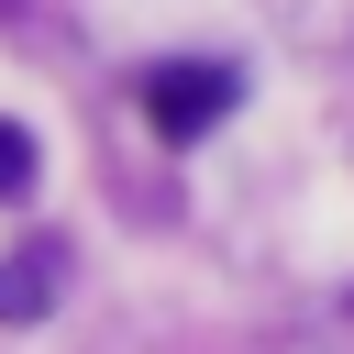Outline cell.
Returning <instances> with one entry per match:
<instances>
[{
	"instance_id": "obj_1",
	"label": "cell",
	"mask_w": 354,
	"mask_h": 354,
	"mask_svg": "<svg viewBox=\"0 0 354 354\" xmlns=\"http://www.w3.org/2000/svg\"><path fill=\"white\" fill-rule=\"evenodd\" d=\"M232 100H243V77H232L221 55H188V66H144V122H155L166 144L210 133V122H221Z\"/></svg>"
},
{
	"instance_id": "obj_2",
	"label": "cell",
	"mask_w": 354,
	"mask_h": 354,
	"mask_svg": "<svg viewBox=\"0 0 354 354\" xmlns=\"http://www.w3.org/2000/svg\"><path fill=\"white\" fill-rule=\"evenodd\" d=\"M55 299H66V254H55V243L0 254V321H44Z\"/></svg>"
},
{
	"instance_id": "obj_3",
	"label": "cell",
	"mask_w": 354,
	"mask_h": 354,
	"mask_svg": "<svg viewBox=\"0 0 354 354\" xmlns=\"http://www.w3.org/2000/svg\"><path fill=\"white\" fill-rule=\"evenodd\" d=\"M22 188H33V133L0 122V199H22Z\"/></svg>"
}]
</instances>
